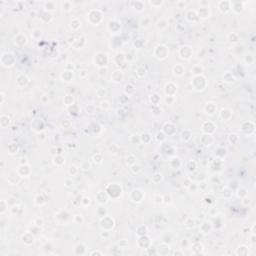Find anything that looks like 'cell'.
<instances>
[{"label": "cell", "mask_w": 256, "mask_h": 256, "mask_svg": "<svg viewBox=\"0 0 256 256\" xmlns=\"http://www.w3.org/2000/svg\"><path fill=\"white\" fill-rule=\"evenodd\" d=\"M191 84L194 90L203 91L207 86V80L203 75H198V76L193 77V79L191 80Z\"/></svg>", "instance_id": "obj_1"}, {"label": "cell", "mask_w": 256, "mask_h": 256, "mask_svg": "<svg viewBox=\"0 0 256 256\" xmlns=\"http://www.w3.org/2000/svg\"><path fill=\"white\" fill-rule=\"evenodd\" d=\"M106 193L109 197L116 199L122 194V187L118 183H111L106 187Z\"/></svg>", "instance_id": "obj_2"}, {"label": "cell", "mask_w": 256, "mask_h": 256, "mask_svg": "<svg viewBox=\"0 0 256 256\" xmlns=\"http://www.w3.org/2000/svg\"><path fill=\"white\" fill-rule=\"evenodd\" d=\"M15 56L11 52H4L1 55V65L5 68H10L15 64Z\"/></svg>", "instance_id": "obj_3"}, {"label": "cell", "mask_w": 256, "mask_h": 256, "mask_svg": "<svg viewBox=\"0 0 256 256\" xmlns=\"http://www.w3.org/2000/svg\"><path fill=\"white\" fill-rule=\"evenodd\" d=\"M95 18H96L97 22L100 23L102 21V13H101L100 10L98 9H92L90 10L89 13L87 15V21H89V23L91 25H96V21H95Z\"/></svg>", "instance_id": "obj_4"}, {"label": "cell", "mask_w": 256, "mask_h": 256, "mask_svg": "<svg viewBox=\"0 0 256 256\" xmlns=\"http://www.w3.org/2000/svg\"><path fill=\"white\" fill-rule=\"evenodd\" d=\"M94 63H95V66H97L98 68H104V66H106L108 63L107 54L103 53V52L96 53L94 56Z\"/></svg>", "instance_id": "obj_5"}, {"label": "cell", "mask_w": 256, "mask_h": 256, "mask_svg": "<svg viewBox=\"0 0 256 256\" xmlns=\"http://www.w3.org/2000/svg\"><path fill=\"white\" fill-rule=\"evenodd\" d=\"M114 225H115V221L112 217L106 215L104 217L101 218L100 220V227L101 229L104 231H110L111 229H113Z\"/></svg>", "instance_id": "obj_6"}, {"label": "cell", "mask_w": 256, "mask_h": 256, "mask_svg": "<svg viewBox=\"0 0 256 256\" xmlns=\"http://www.w3.org/2000/svg\"><path fill=\"white\" fill-rule=\"evenodd\" d=\"M168 54H169L168 48H167L165 45H158V46H156L155 50H154L155 57L160 60H163L165 59V58H167Z\"/></svg>", "instance_id": "obj_7"}, {"label": "cell", "mask_w": 256, "mask_h": 256, "mask_svg": "<svg viewBox=\"0 0 256 256\" xmlns=\"http://www.w3.org/2000/svg\"><path fill=\"white\" fill-rule=\"evenodd\" d=\"M143 198H144V193L139 188H136V189H133L130 193V199L131 201L135 203H140L142 202Z\"/></svg>", "instance_id": "obj_8"}, {"label": "cell", "mask_w": 256, "mask_h": 256, "mask_svg": "<svg viewBox=\"0 0 256 256\" xmlns=\"http://www.w3.org/2000/svg\"><path fill=\"white\" fill-rule=\"evenodd\" d=\"M178 53H179L180 57H181L182 59L188 60V59H190V58H191V56H192V54H193V51H192L191 47H190V46H186V45H185V46L180 47Z\"/></svg>", "instance_id": "obj_9"}, {"label": "cell", "mask_w": 256, "mask_h": 256, "mask_svg": "<svg viewBox=\"0 0 256 256\" xmlns=\"http://www.w3.org/2000/svg\"><path fill=\"white\" fill-rule=\"evenodd\" d=\"M215 130H216V125L214 124L212 121H206V122L203 123L202 132L204 134H209V135H212V134L215 132Z\"/></svg>", "instance_id": "obj_10"}, {"label": "cell", "mask_w": 256, "mask_h": 256, "mask_svg": "<svg viewBox=\"0 0 256 256\" xmlns=\"http://www.w3.org/2000/svg\"><path fill=\"white\" fill-rule=\"evenodd\" d=\"M164 92L166 96H175L177 92V86L173 82H168L164 87Z\"/></svg>", "instance_id": "obj_11"}, {"label": "cell", "mask_w": 256, "mask_h": 256, "mask_svg": "<svg viewBox=\"0 0 256 256\" xmlns=\"http://www.w3.org/2000/svg\"><path fill=\"white\" fill-rule=\"evenodd\" d=\"M17 172L20 175V177H29L31 174V168L28 164H22L18 167Z\"/></svg>", "instance_id": "obj_12"}, {"label": "cell", "mask_w": 256, "mask_h": 256, "mask_svg": "<svg viewBox=\"0 0 256 256\" xmlns=\"http://www.w3.org/2000/svg\"><path fill=\"white\" fill-rule=\"evenodd\" d=\"M121 28V22L118 20H110V22L108 23V30H109L111 33H117V32L120 30Z\"/></svg>", "instance_id": "obj_13"}, {"label": "cell", "mask_w": 256, "mask_h": 256, "mask_svg": "<svg viewBox=\"0 0 256 256\" xmlns=\"http://www.w3.org/2000/svg\"><path fill=\"white\" fill-rule=\"evenodd\" d=\"M196 13L197 15H198V18H202V19L208 18V17L210 16V14H211L208 6H200V8L197 10Z\"/></svg>", "instance_id": "obj_14"}, {"label": "cell", "mask_w": 256, "mask_h": 256, "mask_svg": "<svg viewBox=\"0 0 256 256\" xmlns=\"http://www.w3.org/2000/svg\"><path fill=\"white\" fill-rule=\"evenodd\" d=\"M28 82H29V78L26 76L25 74H23V73L19 74L16 79V84L18 87H25L28 84Z\"/></svg>", "instance_id": "obj_15"}, {"label": "cell", "mask_w": 256, "mask_h": 256, "mask_svg": "<svg viewBox=\"0 0 256 256\" xmlns=\"http://www.w3.org/2000/svg\"><path fill=\"white\" fill-rule=\"evenodd\" d=\"M95 198H96V200L98 201L99 204H105L106 202L108 201V199H109V196H108V194L106 193L105 191H99L98 193H97L96 195H95Z\"/></svg>", "instance_id": "obj_16"}, {"label": "cell", "mask_w": 256, "mask_h": 256, "mask_svg": "<svg viewBox=\"0 0 256 256\" xmlns=\"http://www.w3.org/2000/svg\"><path fill=\"white\" fill-rule=\"evenodd\" d=\"M218 9L221 13H227L231 9L230 1H220L218 2Z\"/></svg>", "instance_id": "obj_17"}, {"label": "cell", "mask_w": 256, "mask_h": 256, "mask_svg": "<svg viewBox=\"0 0 256 256\" xmlns=\"http://www.w3.org/2000/svg\"><path fill=\"white\" fill-rule=\"evenodd\" d=\"M14 43L18 46H24V45L27 43V37L22 33L17 34V36H15L14 38Z\"/></svg>", "instance_id": "obj_18"}, {"label": "cell", "mask_w": 256, "mask_h": 256, "mask_svg": "<svg viewBox=\"0 0 256 256\" xmlns=\"http://www.w3.org/2000/svg\"><path fill=\"white\" fill-rule=\"evenodd\" d=\"M219 116L223 121H228L232 116V110L228 109V108H223V109H221Z\"/></svg>", "instance_id": "obj_19"}, {"label": "cell", "mask_w": 256, "mask_h": 256, "mask_svg": "<svg viewBox=\"0 0 256 256\" xmlns=\"http://www.w3.org/2000/svg\"><path fill=\"white\" fill-rule=\"evenodd\" d=\"M216 109H217V106H216V104H214L212 102L206 103V105L204 107L205 112L208 114V115H214V114H215V112H216Z\"/></svg>", "instance_id": "obj_20"}, {"label": "cell", "mask_w": 256, "mask_h": 256, "mask_svg": "<svg viewBox=\"0 0 256 256\" xmlns=\"http://www.w3.org/2000/svg\"><path fill=\"white\" fill-rule=\"evenodd\" d=\"M123 79V72L121 70H115L111 75V80L116 83H119L121 82Z\"/></svg>", "instance_id": "obj_21"}, {"label": "cell", "mask_w": 256, "mask_h": 256, "mask_svg": "<svg viewBox=\"0 0 256 256\" xmlns=\"http://www.w3.org/2000/svg\"><path fill=\"white\" fill-rule=\"evenodd\" d=\"M173 73L176 76H182L185 73V67L181 64H176L173 67Z\"/></svg>", "instance_id": "obj_22"}, {"label": "cell", "mask_w": 256, "mask_h": 256, "mask_svg": "<svg viewBox=\"0 0 256 256\" xmlns=\"http://www.w3.org/2000/svg\"><path fill=\"white\" fill-rule=\"evenodd\" d=\"M211 229H212V224L210 222H208V221L202 222V224H201V226H200V231L202 232L203 234L210 233Z\"/></svg>", "instance_id": "obj_23"}, {"label": "cell", "mask_w": 256, "mask_h": 256, "mask_svg": "<svg viewBox=\"0 0 256 256\" xmlns=\"http://www.w3.org/2000/svg\"><path fill=\"white\" fill-rule=\"evenodd\" d=\"M186 19H187L189 22H196L199 18L195 10H193V11L192 10H189V11L186 13Z\"/></svg>", "instance_id": "obj_24"}, {"label": "cell", "mask_w": 256, "mask_h": 256, "mask_svg": "<svg viewBox=\"0 0 256 256\" xmlns=\"http://www.w3.org/2000/svg\"><path fill=\"white\" fill-rule=\"evenodd\" d=\"M201 138H203V139H201V142H202V144L204 146H209L213 142V137H212V135H209V134H203L201 136Z\"/></svg>", "instance_id": "obj_25"}, {"label": "cell", "mask_w": 256, "mask_h": 256, "mask_svg": "<svg viewBox=\"0 0 256 256\" xmlns=\"http://www.w3.org/2000/svg\"><path fill=\"white\" fill-rule=\"evenodd\" d=\"M22 240L25 244L30 245L34 242V236L32 235V233H30V232H26L24 235L22 236Z\"/></svg>", "instance_id": "obj_26"}, {"label": "cell", "mask_w": 256, "mask_h": 256, "mask_svg": "<svg viewBox=\"0 0 256 256\" xmlns=\"http://www.w3.org/2000/svg\"><path fill=\"white\" fill-rule=\"evenodd\" d=\"M61 78H62V80L65 81V82H70L71 80L73 79V72H72V71L64 70L63 73L61 74Z\"/></svg>", "instance_id": "obj_27"}, {"label": "cell", "mask_w": 256, "mask_h": 256, "mask_svg": "<svg viewBox=\"0 0 256 256\" xmlns=\"http://www.w3.org/2000/svg\"><path fill=\"white\" fill-rule=\"evenodd\" d=\"M203 72V67L201 66L200 64L194 65V66L191 68V74H193L194 76H198V75H202Z\"/></svg>", "instance_id": "obj_28"}, {"label": "cell", "mask_w": 256, "mask_h": 256, "mask_svg": "<svg viewBox=\"0 0 256 256\" xmlns=\"http://www.w3.org/2000/svg\"><path fill=\"white\" fill-rule=\"evenodd\" d=\"M222 79H223V81L226 82V83H232V82L235 81V77L232 75L231 72H228V71H227V72H225L224 74H223Z\"/></svg>", "instance_id": "obj_29"}, {"label": "cell", "mask_w": 256, "mask_h": 256, "mask_svg": "<svg viewBox=\"0 0 256 256\" xmlns=\"http://www.w3.org/2000/svg\"><path fill=\"white\" fill-rule=\"evenodd\" d=\"M10 124V118L7 115H1L0 117V125H1L2 128H6L8 127V125Z\"/></svg>", "instance_id": "obj_30"}, {"label": "cell", "mask_w": 256, "mask_h": 256, "mask_svg": "<svg viewBox=\"0 0 256 256\" xmlns=\"http://www.w3.org/2000/svg\"><path fill=\"white\" fill-rule=\"evenodd\" d=\"M56 8V3L53 1H48V2H45L44 4V9L45 11L47 12H51V11H54Z\"/></svg>", "instance_id": "obj_31"}, {"label": "cell", "mask_w": 256, "mask_h": 256, "mask_svg": "<svg viewBox=\"0 0 256 256\" xmlns=\"http://www.w3.org/2000/svg\"><path fill=\"white\" fill-rule=\"evenodd\" d=\"M167 26H168V22H167L166 20H164V19H160V20L156 23V27H157V29L160 30V31L166 29Z\"/></svg>", "instance_id": "obj_32"}, {"label": "cell", "mask_w": 256, "mask_h": 256, "mask_svg": "<svg viewBox=\"0 0 256 256\" xmlns=\"http://www.w3.org/2000/svg\"><path fill=\"white\" fill-rule=\"evenodd\" d=\"M236 255H248L249 254V250H248V247L246 246H239L237 248L235 252Z\"/></svg>", "instance_id": "obj_33"}, {"label": "cell", "mask_w": 256, "mask_h": 256, "mask_svg": "<svg viewBox=\"0 0 256 256\" xmlns=\"http://www.w3.org/2000/svg\"><path fill=\"white\" fill-rule=\"evenodd\" d=\"M63 101H64L65 105H66L67 107H69V106L74 104V97H73L72 95H66V96L64 97Z\"/></svg>", "instance_id": "obj_34"}, {"label": "cell", "mask_w": 256, "mask_h": 256, "mask_svg": "<svg viewBox=\"0 0 256 256\" xmlns=\"http://www.w3.org/2000/svg\"><path fill=\"white\" fill-rule=\"evenodd\" d=\"M53 162L56 166H62L65 163V160L61 155H56L55 157H54Z\"/></svg>", "instance_id": "obj_35"}, {"label": "cell", "mask_w": 256, "mask_h": 256, "mask_svg": "<svg viewBox=\"0 0 256 256\" xmlns=\"http://www.w3.org/2000/svg\"><path fill=\"white\" fill-rule=\"evenodd\" d=\"M150 102L153 104L154 106H157L158 104H159V102H160V97H159V95L158 94H156V93H154V94H152L150 96Z\"/></svg>", "instance_id": "obj_36"}, {"label": "cell", "mask_w": 256, "mask_h": 256, "mask_svg": "<svg viewBox=\"0 0 256 256\" xmlns=\"http://www.w3.org/2000/svg\"><path fill=\"white\" fill-rule=\"evenodd\" d=\"M136 163V157L133 155V154H129V155L126 157V164L129 166H132Z\"/></svg>", "instance_id": "obj_37"}, {"label": "cell", "mask_w": 256, "mask_h": 256, "mask_svg": "<svg viewBox=\"0 0 256 256\" xmlns=\"http://www.w3.org/2000/svg\"><path fill=\"white\" fill-rule=\"evenodd\" d=\"M7 149H8V152L10 154H15L18 151V146H17L16 143H10V144L8 145Z\"/></svg>", "instance_id": "obj_38"}, {"label": "cell", "mask_w": 256, "mask_h": 256, "mask_svg": "<svg viewBox=\"0 0 256 256\" xmlns=\"http://www.w3.org/2000/svg\"><path fill=\"white\" fill-rule=\"evenodd\" d=\"M70 27L72 28L74 31H76V30H78L80 27H81V22H80L78 19H73V20L71 21Z\"/></svg>", "instance_id": "obj_39"}, {"label": "cell", "mask_w": 256, "mask_h": 256, "mask_svg": "<svg viewBox=\"0 0 256 256\" xmlns=\"http://www.w3.org/2000/svg\"><path fill=\"white\" fill-rule=\"evenodd\" d=\"M228 40L229 42L231 43H237L238 40H239V36H238V34L235 33V32H232V33H230L228 35Z\"/></svg>", "instance_id": "obj_40"}, {"label": "cell", "mask_w": 256, "mask_h": 256, "mask_svg": "<svg viewBox=\"0 0 256 256\" xmlns=\"http://www.w3.org/2000/svg\"><path fill=\"white\" fill-rule=\"evenodd\" d=\"M31 36L33 37L34 40H39L42 36V31L40 29H34L31 33Z\"/></svg>", "instance_id": "obj_41"}, {"label": "cell", "mask_w": 256, "mask_h": 256, "mask_svg": "<svg viewBox=\"0 0 256 256\" xmlns=\"http://www.w3.org/2000/svg\"><path fill=\"white\" fill-rule=\"evenodd\" d=\"M191 136H192V134H191V132H190V130H184V131H182L181 137L184 141H188L190 138H191Z\"/></svg>", "instance_id": "obj_42"}, {"label": "cell", "mask_w": 256, "mask_h": 256, "mask_svg": "<svg viewBox=\"0 0 256 256\" xmlns=\"http://www.w3.org/2000/svg\"><path fill=\"white\" fill-rule=\"evenodd\" d=\"M140 140H141V142L145 143V144H146V143H149V142H150V141H151V136H150V134H148V133L142 134V135L140 136Z\"/></svg>", "instance_id": "obj_43"}, {"label": "cell", "mask_w": 256, "mask_h": 256, "mask_svg": "<svg viewBox=\"0 0 256 256\" xmlns=\"http://www.w3.org/2000/svg\"><path fill=\"white\" fill-rule=\"evenodd\" d=\"M8 208V202H6V200L2 199L1 200V208H0V214H4L7 211Z\"/></svg>", "instance_id": "obj_44"}, {"label": "cell", "mask_w": 256, "mask_h": 256, "mask_svg": "<svg viewBox=\"0 0 256 256\" xmlns=\"http://www.w3.org/2000/svg\"><path fill=\"white\" fill-rule=\"evenodd\" d=\"M62 8H63V10H65V11H70L71 8L73 7L72 3H71L70 1H64L62 2Z\"/></svg>", "instance_id": "obj_45"}, {"label": "cell", "mask_w": 256, "mask_h": 256, "mask_svg": "<svg viewBox=\"0 0 256 256\" xmlns=\"http://www.w3.org/2000/svg\"><path fill=\"white\" fill-rule=\"evenodd\" d=\"M194 224H195L194 220H193L192 218H190V217L186 219L185 223H184V225H185V227H186V228H188V229H190V228H193V227H194Z\"/></svg>", "instance_id": "obj_46"}, {"label": "cell", "mask_w": 256, "mask_h": 256, "mask_svg": "<svg viewBox=\"0 0 256 256\" xmlns=\"http://www.w3.org/2000/svg\"><path fill=\"white\" fill-rule=\"evenodd\" d=\"M96 94L98 97H104V96H106V94H107V90L103 87H99L98 89L96 90Z\"/></svg>", "instance_id": "obj_47"}, {"label": "cell", "mask_w": 256, "mask_h": 256, "mask_svg": "<svg viewBox=\"0 0 256 256\" xmlns=\"http://www.w3.org/2000/svg\"><path fill=\"white\" fill-rule=\"evenodd\" d=\"M187 168H188V170H189L190 172H192V171H194L195 169L197 168V163L194 161V160H192V161H189L187 163Z\"/></svg>", "instance_id": "obj_48"}, {"label": "cell", "mask_w": 256, "mask_h": 256, "mask_svg": "<svg viewBox=\"0 0 256 256\" xmlns=\"http://www.w3.org/2000/svg\"><path fill=\"white\" fill-rule=\"evenodd\" d=\"M102 160H103V158L100 153H97V154H95V155H93V161H94L96 164L102 163Z\"/></svg>", "instance_id": "obj_49"}, {"label": "cell", "mask_w": 256, "mask_h": 256, "mask_svg": "<svg viewBox=\"0 0 256 256\" xmlns=\"http://www.w3.org/2000/svg\"><path fill=\"white\" fill-rule=\"evenodd\" d=\"M136 74H137L139 77L145 76V74H146V69H145L143 66H139L137 68V70H136Z\"/></svg>", "instance_id": "obj_50"}, {"label": "cell", "mask_w": 256, "mask_h": 256, "mask_svg": "<svg viewBox=\"0 0 256 256\" xmlns=\"http://www.w3.org/2000/svg\"><path fill=\"white\" fill-rule=\"evenodd\" d=\"M130 167H131V171L134 173V174H138V173H139L140 171L142 170L141 166H140V165H138V164H136V163L134 164V165L130 166Z\"/></svg>", "instance_id": "obj_51"}, {"label": "cell", "mask_w": 256, "mask_h": 256, "mask_svg": "<svg viewBox=\"0 0 256 256\" xmlns=\"http://www.w3.org/2000/svg\"><path fill=\"white\" fill-rule=\"evenodd\" d=\"M237 196L239 197V198H244V197H247V191L246 189H244V188H240V189H238V192H237Z\"/></svg>", "instance_id": "obj_52"}, {"label": "cell", "mask_w": 256, "mask_h": 256, "mask_svg": "<svg viewBox=\"0 0 256 256\" xmlns=\"http://www.w3.org/2000/svg\"><path fill=\"white\" fill-rule=\"evenodd\" d=\"M77 172H78V168H77L76 166L72 165V166L69 167L68 173L71 175V176H74V175H76V174H77Z\"/></svg>", "instance_id": "obj_53"}, {"label": "cell", "mask_w": 256, "mask_h": 256, "mask_svg": "<svg viewBox=\"0 0 256 256\" xmlns=\"http://www.w3.org/2000/svg\"><path fill=\"white\" fill-rule=\"evenodd\" d=\"M162 180V175L160 173H155V174L152 176V181L154 183H158Z\"/></svg>", "instance_id": "obj_54"}, {"label": "cell", "mask_w": 256, "mask_h": 256, "mask_svg": "<svg viewBox=\"0 0 256 256\" xmlns=\"http://www.w3.org/2000/svg\"><path fill=\"white\" fill-rule=\"evenodd\" d=\"M244 61L246 62L247 64H251V63H253V62H254V57H253L252 54H248V55L245 56Z\"/></svg>", "instance_id": "obj_55"}, {"label": "cell", "mask_w": 256, "mask_h": 256, "mask_svg": "<svg viewBox=\"0 0 256 256\" xmlns=\"http://www.w3.org/2000/svg\"><path fill=\"white\" fill-rule=\"evenodd\" d=\"M74 222L77 223V224H81V223H83V217H82L81 215H75L74 216Z\"/></svg>", "instance_id": "obj_56"}, {"label": "cell", "mask_w": 256, "mask_h": 256, "mask_svg": "<svg viewBox=\"0 0 256 256\" xmlns=\"http://www.w3.org/2000/svg\"><path fill=\"white\" fill-rule=\"evenodd\" d=\"M174 100H175L174 96H166V98H165V102L167 104H173Z\"/></svg>", "instance_id": "obj_57"}, {"label": "cell", "mask_w": 256, "mask_h": 256, "mask_svg": "<svg viewBox=\"0 0 256 256\" xmlns=\"http://www.w3.org/2000/svg\"><path fill=\"white\" fill-rule=\"evenodd\" d=\"M43 219L42 218H36L35 220H34V224L36 225V226H42L43 225Z\"/></svg>", "instance_id": "obj_58"}, {"label": "cell", "mask_w": 256, "mask_h": 256, "mask_svg": "<svg viewBox=\"0 0 256 256\" xmlns=\"http://www.w3.org/2000/svg\"><path fill=\"white\" fill-rule=\"evenodd\" d=\"M81 168L83 169V170H89V169H90V163L88 161L84 162V163L82 164Z\"/></svg>", "instance_id": "obj_59"}, {"label": "cell", "mask_w": 256, "mask_h": 256, "mask_svg": "<svg viewBox=\"0 0 256 256\" xmlns=\"http://www.w3.org/2000/svg\"><path fill=\"white\" fill-rule=\"evenodd\" d=\"M149 4L150 5L154 6V7H157V6H161L163 4V1H160V2H154V1H149Z\"/></svg>", "instance_id": "obj_60"}, {"label": "cell", "mask_w": 256, "mask_h": 256, "mask_svg": "<svg viewBox=\"0 0 256 256\" xmlns=\"http://www.w3.org/2000/svg\"><path fill=\"white\" fill-rule=\"evenodd\" d=\"M110 107L109 105V102H107V101H103V102H101V108L102 109H108V108Z\"/></svg>", "instance_id": "obj_61"}, {"label": "cell", "mask_w": 256, "mask_h": 256, "mask_svg": "<svg viewBox=\"0 0 256 256\" xmlns=\"http://www.w3.org/2000/svg\"><path fill=\"white\" fill-rule=\"evenodd\" d=\"M84 75H87V71H86V70H82V71H80V73H79V77H81V78H85V76H84Z\"/></svg>", "instance_id": "obj_62"}, {"label": "cell", "mask_w": 256, "mask_h": 256, "mask_svg": "<svg viewBox=\"0 0 256 256\" xmlns=\"http://www.w3.org/2000/svg\"><path fill=\"white\" fill-rule=\"evenodd\" d=\"M0 96H1V104H3L4 103V101H5V94H4L3 92H1L0 93Z\"/></svg>", "instance_id": "obj_63"}, {"label": "cell", "mask_w": 256, "mask_h": 256, "mask_svg": "<svg viewBox=\"0 0 256 256\" xmlns=\"http://www.w3.org/2000/svg\"><path fill=\"white\" fill-rule=\"evenodd\" d=\"M90 255L91 256H93V255H102V253H101L100 251H93V252L90 253Z\"/></svg>", "instance_id": "obj_64"}]
</instances>
